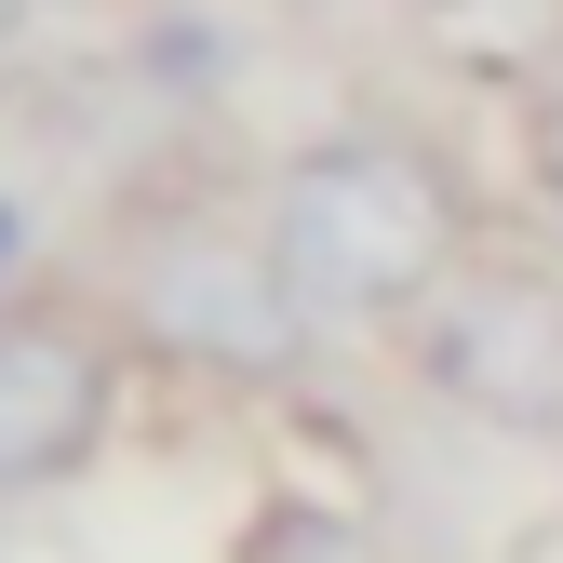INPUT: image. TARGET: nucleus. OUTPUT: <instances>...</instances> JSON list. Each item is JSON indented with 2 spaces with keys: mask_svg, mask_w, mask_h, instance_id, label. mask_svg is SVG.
I'll return each mask as SVG.
<instances>
[{
  "mask_svg": "<svg viewBox=\"0 0 563 563\" xmlns=\"http://www.w3.org/2000/svg\"><path fill=\"white\" fill-rule=\"evenodd\" d=\"M27 14H41V0H0V67L27 54Z\"/></svg>",
  "mask_w": 563,
  "mask_h": 563,
  "instance_id": "nucleus-8",
  "label": "nucleus"
},
{
  "mask_svg": "<svg viewBox=\"0 0 563 563\" xmlns=\"http://www.w3.org/2000/svg\"><path fill=\"white\" fill-rule=\"evenodd\" d=\"M416 376L497 443H563V268L470 255L416 322Z\"/></svg>",
  "mask_w": 563,
  "mask_h": 563,
  "instance_id": "nucleus-3",
  "label": "nucleus"
},
{
  "mask_svg": "<svg viewBox=\"0 0 563 563\" xmlns=\"http://www.w3.org/2000/svg\"><path fill=\"white\" fill-rule=\"evenodd\" d=\"M121 430V335L95 309L14 296L0 309V497H54L81 483Z\"/></svg>",
  "mask_w": 563,
  "mask_h": 563,
  "instance_id": "nucleus-4",
  "label": "nucleus"
},
{
  "mask_svg": "<svg viewBox=\"0 0 563 563\" xmlns=\"http://www.w3.org/2000/svg\"><path fill=\"white\" fill-rule=\"evenodd\" d=\"M523 188L563 216V67H550V81H523Z\"/></svg>",
  "mask_w": 563,
  "mask_h": 563,
  "instance_id": "nucleus-6",
  "label": "nucleus"
},
{
  "mask_svg": "<svg viewBox=\"0 0 563 563\" xmlns=\"http://www.w3.org/2000/svg\"><path fill=\"white\" fill-rule=\"evenodd\" d=\"M41 255V216H27V188H0V309H14V282Z\"/></svg>",
  "mask_w": 563,
  "mask_h": 563,
  "instance_id": "nucleus-7",
  "label": "nucleus"
},
{
  "mask_svg": "<svg viewBox=\"0 0 563 563\" xmlns=\"http://www.w3.org/2000/svg\"><path fill=\"white\" fill-rule=\"evenodd\" d=\"M108 322L148 363L216 389H296L322 363V309L296 296V268L268 255L255 216H148L108 268Z\"/></svg>",
  "mask_w": 563,
  "mask_h": 563,
  "instance_id": "nucleus-2",
  "label": "nucleus"
},
{
  "mask_svg": "<svg viewBox=\"0 0 563 563\" xmlns=\"http://www.w3.org/2000/svg\"><path fill=\"white\" fill-rule=\"evenodd\" d=\"M255 229L296 268V296L322 309V335H389V322L416 335L430 296L483 255L470 175L416 121H322V134H296L268 162V188H255Z\"/></svg>",
  "mask_w": 563,
  "mask_h": 563,
  "instance_id": "nucleus-1",
  "label": "nucleus"
},
{
  "mask_svg": "<svg viewBox=\"0 0 563 563\" xmlns=\"http://www.w3.org/2000/svg\"><path fill=\"white\" fill-rule=\"evenodd\" d=\"M242 563H376V550H363V523H349V510L268 497V523H255V550H242Z\"/></svg>",
  "mask_w": 563,
  "mask_h": 563,
  "instance_id": "nucleus-5",
  "label": "nucleus"
},
{
  "mask_svg": "<svg viewBox=\"0 0 563 563\" xmlns=\"http://www.w3.org/2000/svg\"><path fill=\"white\" fill-rule=\"evenodd\" d=\"M430 14H470V0H430Z\"/></svg>",
  "mask_w": 563,
  "mask_h": 563,
  "instance_id": "nucleus-9",
  "label": "nucleus"
}]
</instances>
